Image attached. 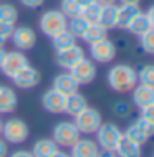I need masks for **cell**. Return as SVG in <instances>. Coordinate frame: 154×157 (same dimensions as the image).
<instances>
[{"instance_id": "obj_25", "label": "cell", "mask_w": 154, "mask_h": 157, "mask_svg": "<svg viewBox=\"0 0 154 157\" xmlns=\"http://www.w3.org/2000/svg\"><path fill=\"white\" fill-rule=\"evenodd\" d=\"M51 45H53L55 52H60V50H65V48H70V46L76 45V38L73 36V33L68 32V28L65 32L58 33L51 38Z\"/></svg>"}, {"instance_id": "obj_38", "label": "cell", "mask_w": 154, "mask_h": 157, "mask_svg": "<svg viewBox=\"0 0 154 157\" xmlns=\"http://www.w3.org/2000/svg\"><path fill=\"white\" fill-rule=\"evenodd\" d=\"M10 157H33V154L30 151H25V149H20V151H15Z\"/></svg>"}, {"instance_id": "obj_31", "label": "cell", "mask_w": 154, "mask_h": 157, "mask_svg": "<svg viewBox=\"0 0 154 157\" xmlns=\"http://www.w3.org/2000/svg\"><path fill=\"white\" fill-rule=\"evenodd\" d=\"M100 12H101V3L93 2V3H89V5L81 8V17H83L85 20H88L89 23H98Z\"/></svg>"}, {"instance_id": "obj_24", "label": "cell", "mask_w": 154, "mask_h": 157, "mask_svg": "<svg viewBox=\"0 0 154 157\" xmlns=\"http://www.w3.org/2000/svg\"><path fill=\"white\" fill-rule=\"evenodd\" d=\"M149 28H151V23H149L146 13L139 12V13L129 22V25L126 27V32H129L131 35H134V36H141L143 33H146Z\"/></svg>"}, {"instance_id": "obj_32", "label": "cell", "mask_w": 154, "mask_h": 157, "mask_svg": "<svg viewBox=\"0 0 154 157\" xmlns=\"http://www.w3.org/2000/svg\"><path fill=\"white\" fill-rule=\"evenodd\" d=\"M139 45L149 55H154V28H149L146 33L139 36Z\"/></svg>"}, {"instance_id": "obj_9", "label": "cell", "mask_w": 154, "mask_h": 157, "mask_svg": "<svg viewBox=\"0 0 154 157\" xmlns=\"http://www.w3.org/2000/svg\"><path fill=\"white\" fill-rule=\"evenodd\" d=\"M68 71H70V75L76 79V83H78L80 86L81 84H83V86L85 84H91L98 76L96 63L93 61L91 58H86V56H85L81 61H78L71 70H68Z\"/></svg>"}, {"instance_id": "obj_40", "label": "cell", "mask_w": 154, "mask_h": 157, "mask_svg": "<svg viewBox=\"0 0 154 157\" xmlns=\"http://www.w3.org/2000/svg\"><path fill=\"white\" fill-rule=\"evenodd\" d=\"M98 157H118V154L114 151H100Z\"/></svg>"}, {"instance_id": "obj_42", "label": "cell", "mask_w": 154, "mask_h": 157, "mask_svg": "<svg viewBox=\"0 0 154 157\" xmlns=\"http://www.w3.org/2000/svg\"><path fill=\"white\" fill-rule=\"evenodd\" d=\"M51 157H70V154H66V152H63V151H57Z\"/></svg>"}, {"instance_id": "obj_29", "label": "cell", "mask_w": 154, "mask_h": 157, "mask_svg": "<svg viewBox=\"0 0 154 157\" xmlns=\"http://www.w3.org/2000/svg\"><path fill=\"white\" fill-rule=\"evenodd\" d=\"M138 83L144 84V86L154 88V65H144L138 70Z\"/></svg>"}, {"instance_id": "obj_7", "label": "cell", "mask_w": 154, "mask_h": 157, "mask_svg": "<svg viewBox=\"0 0 154 157\" xmlns=\"http://www.w3.org/2000/svg\"><path fill=\"white\" fill-rule=\"evenodd\" d=\"M116 45L113 40H109L108 36L101 38V40L95 41V43L89 45V55H91V60L100 65H108L116 58Z\"/></svg>"}, {"instance_id": "obj_4", "label": "cell", "mask_w": 154, "mask_h": 157, "mask_svg": "<svg viewBox=\"0 0 154 157\" xmlns=\"http://www.w3.org/2000/svg\"><path fill=\"white\" fill-rule=\"evenodd\" d=\"M73 119H75L73 122H75V126L78 127L80 134L91 136V134H95L98 131V127L101 126L103 116L96 108H89L88 106V108H85L81 113L76 114Z\"/></svg>"}, {"instance_id": "obj_27", "label": "cell", "mask_w": 154, "mask_h": 157, "mask_svg": "<svg viewBox=\"0 0 154 157\" xmlns=\"http://www.w3.org/2000/svg\"><path fill=\"white\" fill-rule=\"evenodd\" d=\"M88 25H89V22H88V20H85L81 15L73 17V18L68 20V32L73 33V36L76 38V40H78V38H80V40H83V35H85V32H86Z\"/></svg>"}, {"instance_id": "obj_17", "label": "cell", "mask_w": 154, "mask_h": 157, "mask_svg": "<svg viewBox=\"0 0 154 157\" xmlns=\"http://www.w3.org/2000/svg\"><path fill=\"white\" fill-rule=\"evenodd\" d=\"M88 99L86 96H83L80 91L73 93V94H68L65 96V109H63V113L68 114V116L75 117L78 113H81L85 108H88Z\"/></svg>"}, {"instance_id": "obj_45", "label": "cell", "mask_w": 154, "mask_h": 157, "mask_svg": "<svg viewBox=\"0 0 154 157\" xmlns=\"http://www.w3.org/2000/svg\"><path fill=\"white\" fill-rule=\"evenodd\" d=\"M141 0H119V3H138L139 5Z\"/></svg>"}, {"instance_id": "obj_19", "label": "cell", "mask_w": 154, "mask_h": 157, "mask_svg": "<svg viewBox=\"0 0 154 157\" xmlns=\"http://www.w3.org/2000/svg\"><path fill=\"white\" fill-rule=\"evenodd\" d=\"M98 23H100L101 27H105L108 32L113 30V28H118V5H116V3L101 5V12H100Z\"/></svg>"}, {"instance_id": "obj_33", "label": "cell", "mask_w": 154, "mask_h": 157, "mask_svg": "<svg viewBox=\"0 0 154 157\" xmlns=\"http://www.w3.org/2000/svg\"><path fill=\"white\" fill-rule=\"evenodd\" d=\"M14 30H15V23L0 22V46H3V43H7L12 38Z\"/></svg>"}, {"instance_id": "obj_44", "label": "cell", "mask_w": 154, "mask_h": 157, "mask_svg": "<svg viewBox=\"0 0 154 157\" xmlns=\"http://www.w3.org/2000/svg\"><path fill=\"white\" fill-rule=\"evenodd\" d=\"M98 3H101V5H108V3H116L118 0H96Z\"/></svg>"}, {"instance_id": "obj_30", "label": "cell", "mask_w": 154, "mask_h": 157, "mask_svg": "<svg viewBox=\"0 0 154 157\" xmlns=\"http://www.w3.org/2000/svg\"><path fill=\"white\" fill-rule=\"evenodd\" d=\"M60 12L70 20V18H73V17L81 15V7L76 3V0H61V3H60Z\"/></svg>"}, {"instance_id": "obj_11", "label": "cell", "mask_w": 154, "mask_h": 157, "mask_svg": "<svg viewBox=\"0 0 154 157\" xmlns=\"http://www.w3.org/2000/svg\"><path fill=\"white\" fill-rule=\"evenodd\" d=\"M85 56H86L85 50L81 48L80 45H73V46H70V48L57 52V55H55V63H57L61 70L68 71V70H71L78 61L83 60Z\"/></svg>"}, {"instance_id": "obj_39", "label": "cell", "mask_w": 154, "mask_h": 157, "mask_svg": "<svg viewBox=\"0 0 154 157\" xmlns=\"http://www.w3.org/2000/svg\"><path fill=\"white\" fill-rule=\"evenodd\" d=\"M146 17H148L149 23H151V28H154V5H151L146 10Z\"/></svg>"}, {"instance_id": "obj_5", "label": "cell", "mask_w": 154, "mask_h": 157, "mask_svg": "<svg viewBox=\"0 0 154 157\" xmlns=\"http://www.w3.org/2000/svg\"><path fill=\"white\" fill-rule=\"evenodd\" d=\"M96 144L101 151H114L123 136V131L114 122H101L96 131Z\"/></svg>"}, {"instance_id": "obj_43", "label": "cell", "mask_w": 154, "mask_h": 157, "mask_svg": "<svg viewBox=\"0 0 154 157\" xmlns=\"http://www.w3.org/2000/svg\"><path fill=\"white\" fill-rule=\"evenodd\" d=\"M5 48L3 46H0V66H2V63H3V58H5Z\"/></svg>"}, {"instance_id": "obj_15", "label": "cell", "mask_w": 154, "mask_h": 157, "mask_svg": "<svg viewBox=\"0 0 154 157\" xmlns=\"http://www.w3.org/2000/svg\"><path fill=\"white\" fill-rule=\"evenodd\" d=\"M100 151L101 149L96 144V141L88 137H80L70 147V157H98Z\"/></svg>"}, {"instance_id": "obj_20", "label": "cell", "mask_w": 154, "mask_h": 157, "mask_svg": "<svg viewBox=\"0 0 154 157\" xmlns=\"http://www.w3.org/2000/svg\"><path fill=\"white\" fill-rule=\"evenodd\" d=\"M18 106L17 93L8 86H0V114H8Z\"/></svg>"}, {"instance_id": "obj_3", "label": "cell", "mask_w": 154, "mask_h": 157, "mask_svg": "<svg viewBox=\"0 0 154 157\" xmlns=\"http://www.w3.org/2000/svg\"><path fill=\"white\" fill-rule=\"evenodd\" d=\"M81 137L78 127L75 126L73 121H60L55 124L53 127V134H51V139L57 142L58 147H66L70 149L73 144Z\"/></svg>"}, {"instance_id": "obj_13", "label": "cell", "mask_w": 154, "mask_h": 157, "mask_svg": "<svg viewBox=\"0 0 154 157\" xmlns=\"http://www.w3.org/2000/svg\"><path fill=\"white\" fill-rule=\"evenodd\" d=\"M10 40L17 50L27 52L37 45V33L32 27H15Z\"/></svg>"}, {"instance_id": "obj_28", "label": "cell", "mask_w": 154, "mask_h": 157, "mask_svg": "<svg viewBox=\"0 0 154 157\" xmlns=\"http://www.w3.org/2000/svg\"><path fill=\"white\" fill-rule=\"evenodd\" d=\"M17 20H18V10L14 3H0V22L17 23Z\"/></svg>"}, {"instance_id": "obj_12", "label": "cell", "mask_w": 154, "mask_h": 157, "mask_svg": "<svg viewBox=\"0 0 154 157\" xmlns=\"http://www.w3.org/2000/svg\"><path fill=\"white\" fill-rule=\"evenodd\" d=\"M12 81H14V84L18 90H32V88H37L38 84H40L41 75L35 66H32L28 63L27 66L22 68V70L12 78Z\"/></svg>"}, {"instance_id": "obj_2", "label": "cell", "mask_w": 154, "mask_h": 157, "mask_svg": "<svg viewBox=\"0 0 154 157\" xmlns=\"http://www.w3.org/2000/svg\"><path fill=\"white\" fill-rule=\"evenodd\" d=\"M38 27H40V32L43 33V35L53 38L55 35L65 32L68 28V18L60 10L51 8V10H46L40 15Z\"/></svg>"}, {"instance_id": "obj_10", "label": "cell", "mask_w": 154, "mask_h": 157, "mask_svg": "<svg viewBox=\"0 0 154 157\" xmlns=\"http://www.w3.org/2000/svg\"><path fill=\"white\" fill-rule=\"evenodd\" d=\"M27 65H28V58L25 56V53L20 52V50H14V52L5 53V58H3V63H2V66H0V71L3 73V76H7V78L12 79Z\"/></svg>"}, {"instance_id": "obj_1", "label": "cell", "mask_w": 154, "mask_h": 157, "mask_svg": "<svg viewBox=\"0 0 154 157\" xmlns=\"http://www.w3.org/2000/svg\"><path fill=\"white\" fill-rule=\"evenodd\" d=\"M106 81L114 93L126 94V93H131L138 84V70L128 63H118L109 68Z\"/></svg>"}, {"instance_id": "obj_47", "label": "cell", "mask_w": 154, "mask_h": 157, "mask_svg": "<svg viewBox=\"0 0 154 157\" xmlns=\"http://www.w3.org/2000/svg\"><path fill=\"white\" fill-rule=\"evenodd\" d=\"M152 157H154V155H152Z\"/></svg>"}, {"instance_id": "obj_16", "label": "cell", "mask_w": 154, "mask_h": 157, "mask_svg": "<svg viewBox=\"0 0 154 157\" xmlns=\"http://www.w3.org/2000/svg\"><path fill=\"white\" fill-rule=\"evenodd\" d=\"M51 88L57 90L58 93H61L63 96L73 94L80 90V84L76 83V79L70 75V71H65V73H60L53 78L51 81Z\"/></svg>"}, {"instance_id": "obj_41", "label": "cell", "mask_w": 154, "mask_h": 157, "mask_svg": "<svg viewBox=\"0 0 154 157\" xmlns=\"http://www.w3.org/2000/svg\"><path fill=\"white\" fill-rule=\"evenodd\" d=\"M93 2H96V0H76V3L83 8V7H86V5H89V3H93Z\"/></svg>"}, {"instance_id": "obj_21", "label": "cell", "mask_w": 154, "mask_h": 157, "mask_svg": "<svg viewBox=\"0 0 154 157\" xmlns=\"http://www.w3.org/2000/svg\"><path fill=\"white\" fill-rule=\"evenodd\" d=\"M141 12L138 3H121L118 5V28L126 30L129 22Z\"/></svg>"}, {"instance_id": "obj_22", "label": "cell", "mask_w": 154, "mask_h": 157, "mask_svg": "<svg viewBox=\"0 0 154 157\" xmlns=\"http://www.w3.org/2000/svg\"><path fill=\"white\" fill-rule=\"evenodd\" d=\"M139 144L132 142L131 139H128L124 134L121 136V139H119L116 149H114V152L118 154V157H141L143 155V151H141Z\"/></svg>"}, {"instance_id": "obj_35", "label": "cell", "mask_w": 154, "mask_h": 157, "mask_svg": "<svg viewBox=\"0 0 154 157\" xmlns=\"http://www.w3.org/2000/svg\"><path fill=\"white\" fill-rule=\"evenodd\" d=\"M141 117H144L148 122H151V124L154 126V103L141 109Z\"/></svg>"}, {"instance_id": "obj_34", "label": "cell", "mask_w": 154, "mask_h": 157, "mask_svg": "<svg viewBox=\"0 0 154 157\" xmlns=\"http://www.w3.org/2000/svg\"><path fill=\"white\" fill-rule=\"evenodd\" d=\"M113 113L116 114L118 117H128L131 114V106L126 103V101H119V103H116L113 106Z\"/></svg>"}, {"instance_id": "obj_46", "label": "cell", "mask_w": 154, "mask_h": 157, "mask_svg": "<svg viewBox=\"0 0 154 157\" xmlns=\"http://www.w3.org/2000/svg\"><path fill=\"white\" fill-rule=\"evenodd\" d=\"M2 129H3V119L0 117V136H2Z\"/></svg>"}, {"instance_id": "obj_26", "label": "cell", "mask_w": 154, "mask_h": 157, "mask_svg": "<svg viewBox=\"0 0 154 157\" xmlns=\"http://www.w3.org/2000/svg\"><path fill=\"white\" fill-rule=\"evenodd\" d=\"M106 36H108V30L105 27H101L100 23H89L86 32H85V35H83V40L88 45H91V43H95V41L101 40V38H106Z\"/></svg>"}, {"instance_id": "obj_14", "label": "cell", "mask_w": 154, "mask_h": 157, "mask_svg": "<svg viewBox=\"0 0 154 157\" xmlns=\"http://www.w3.org/2000/svg\"><path fill=\"white\" fill-rule=\"evenodd\" d=\"M41 106H43L45 111L51 114H61L63 109H65V96L57 90L50 88L41 94Z\"/></svg>"}, {"instance_id": "obj_23", "label": "cell", "mask_w": 154, "mask_h": 157, "mask_svg": "<svg viewBox=\"0 0 154 157\" xmlns=\"http://www.w3.org/2000/svg\"><path fill=\"white\" fill-rule=\"evenodd\" d=\"M57 151H58V146L53 139L41 137V139H38V141L33 142L30 152L33 154V157H51Z\"/></svg>"}, {"instance_id": "obj_36", "label": "cell", "mask_w": 154, "mask_h": 157, "mask_svg": "<svg viewBox=\"0 0 154 157\" xmlns=\"http://www.w3.org/2000/svg\"><path fill=\"white\" fill-rule=\"evenodd\" d=\"M20 3H22L25 8H32V10H35V8L43 5L45 0H20Z\"/></svg>"}, {"instance_id": "obj_37", "label": "cell", "mask_w": 154, "mask_h": 157, "mask_svg": "<svg viewBox=\"0 0 154 157\" xmlns=\"http://www.w3.org/2000/svg\"><path fill=\"white\" fill-rule=\"evenodd\" d=\"M0 157H8V142L0 137Z\"/></svg>"}, {"instance_id": "obj_18", "label": "cell", "mask_w": 154, "mask_h": 157, "mask_svg": "<svg viewBox=\"0 0 154 157\" xmlns=\"http://www.w3.org/2000/svg\"><path fill=\"white\" fill-rule=\"evenodd\" d=\"M131 93H132V104L139 109L154 103V88H149V86H144V84L138 83Z\"/></svg>"}, {"instance_id": "obj_8", "label": "cell", "mask_w": 154, "mask_h": 157, "mask_svg": "<svg viewBox=\"0 0 154 157\" xmlns=\"http://www.w3.org/2000/svg\"><path fill=\"white\" fill-rule=\"evenodd\" d=\"M128 139H131L132 142L144 146L149 139L154 136V126L151 122H148L144 117H138L136 121H132L129 126L126 127V131L123 132Z\"/></svg>"}, {"instance_id": "obj_6", "label": "cell", "mask_w": 154, "mask_h": 157, "mask_svg": "<svg viewBox=\"0 0 154 157\" xmlns=\"http://www.w3.org/2000/svg\"><path fill=\"white\" fill-rule=\"evenodd\" d=\"M30 129L28 124L20 117H10L3 122V129H2V136L8 144H23L28 139Z\"/></svg>"}]
</instances>
